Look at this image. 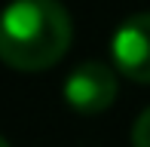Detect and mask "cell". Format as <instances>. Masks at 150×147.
Returning <instances> with one entry per match:
<instances>
[{"instance_id":"cell-1","label":"cell","mask_w":150,"mask_h":147,"mask_svg":"<svg viewBox=\"0 0 150 147\" xmlns=\"http://www.w3.org/2000/svg\"><path fill=\"white\" fill-rule=\"evenodd\" d=\"M74 40L71 12L58 0H12L0 12V61L16 71H46Z\"/></svg>"},{"instance_id":"cell-2","label":"cell","mask_w":150,"mask_h":147,"mask_svg":"<svg viewBox=\"0 0 150 147\" xmlns=\"http://www.w3.org/2000/svg\"><path fill=\"white\" fill-rule=\"evenodd\" d=\"M117 74L113 68H107L104 61H83L77 64L64 80V98L77 113L95 117V113H104L117 101Z\"/></svg>"},{"instance_id":"cell-3","label":"cell","mask_w":150,"mask_h":147,"mask_svg":"<svg viewBox=\"0 0 150 147\" xmlns=\"http://www.w3.org/2000/svg\"><path fill=\"white\" fill-rule=\"evenodd\" d=\"M110 55L120 74L135 83H150V12H135L120 25Z\"/></svg>"},{"instance_id":"cell-4","label":"cell","mask_w":150,"mask_h":147,"mask_svg":"<svg viewBox=\"0 0 150 147\" xmlns=\"http://www.w3.org/2000/svg\"><path fill=\"white\" fill-rule=\"evenodd\" d=\"M132 147H150V107L141 110V117L132 126Z\"/></svg>"},{"instance_id":"cell-5","label":"cell","mask_w":150,"mask_h":147,"mask_svg":"<svg viewBox=\"0 0 150 147\" xmlns=\"http://www.w3.org/2000/svg\"><path fill=\"white\" fill-rule=\"evenodd\" d=\"M0 147H9V141H6V138H3V135H0Z\"/></svg>"}]
</instances>
